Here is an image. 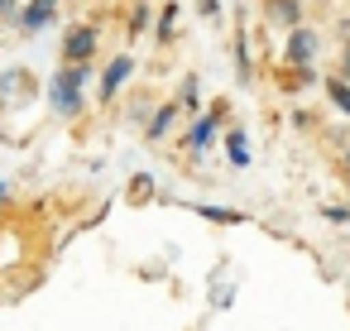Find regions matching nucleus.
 Returning <instances> with one entry per match:
<instances>
[{
	"mask_svg": "<svg viewBox=\"0 0 350 331\" xmlns=\"http://www.w3.org/2000/svg\"><path fill=\"white\" fill-rule=\"evenodd\" d=\"M82 87H87V68L82 63H68L53 82H49V101L58 116H77L82 111Z\"/></svg>",
	"mask_w": 350,
	"mask_h": 331,
	"instance_id": "nucleus-1",
	"label": "nucleus"
},
{
	"mask_svg": "<svg viewBox=\"0 0 350 331\" xmlns=\"http://www.w3.org/2000/svg\"><path fill=\"white\" fill-rule=\"evenodd\" d=\"M317 53H321V34H317V29H307V25L288 29V63H293V68H312Z\"/></svg>",
	"mask_w": 350,
	"mask_h": 331,
	"instance_id": "nucleus-2",
	"label": "nucleus"
},
{
	"mask_svg": "<svg viewBox=\"0 0 350 331\" xmlns=\"http://www.w3.org/2000/svg\"><path fill=\"white\" fill-rule=\"evenodd\" d=\"M96 53V29H87V25H77L68 39H63V58L68 63H87Z\"/></svg>",
	"mask_w": 350,
	"mask_h": 331,
	"instance_id": "nucleus-3",
	"label": "nucleus"
},
{
	"mask_svg": "<svg viewBox=\"0 0 350 331\" xmlns=\"http://www.w3.org/2000/svg\"><path fill=\"white\" fill-rule=\"evenodd\" d=\"M269 25H278V29H297L302 25V5L297 0H269Z\"/></svg>",
	"mask_w": 350,
	"mask_h": 331,
	"instance_id": "nucleus-4",
	"label": "nucleus"
},
{
	"mask_svg": "<svg viewBox=\"0 0 350 331\" xmlns=\"http://www.w3.org/2000/svg\"><path fill=\"white\" fill-rule=\"evenodd\" d=\"M130 68H135V63H130V58H116V63H111V68H106V77H101V101H111V96H116V92H120V82H125V77H130Z\"/></svg>",
	"mask_w": 350,
	"mask_h": 331,
	"instance_id": "nucleus-5",
	"label": "nucleus"
},
{
	"mask_svg": "<svg viewBox=\"0 0 350 331\" xmlns=\"http://www.w3.org/2000/svg\"><path fill=\"white\" fill-rule=\"evenodd\" d=\"M53 10H58V0H34V5L20 15V25H25V29H44V25L53 20Z\"/></svg>",
	"mask_w": 350,
	"mask_h": 331,
	"instance_id": "nucleus-6",
	"label": "nucleus"
},
{
	"mask_svg": "<svg viewBox=\"0 0 350 331\" xmlns=\"http://www.w3.org/2000/svg\"><path fill=\"white\" fill-rule=\"evenodd\" d=\"M326 92H331V101H336V106H340V111L350 116V82H340V77H331V82H326Z\"/></svg>",
	"mask_w": 350,
	"mask_h": 331,
	"instance_id": "nucleus-7",
	"label": "nucleus"
},
{
	"mask_svg": "<svg viewBox=\"0 0 350 331\" xmlns=\"http://www.w3.org/2000/svg\"><path fill=\"white\" fill-rule=\"evenodd\" d=\"M192 140H197V144H206V140H211V120H197V130H192Z\"/></svg>",
	"mask_w": 350,
	"mask_h": 331,
	"instance_id": "nucleus-8",
	"label": "nucleus"
},
{
	"mask_svg": "<svg viewBox=\"0 0 350 331\" xmlns=\"http://www.w3.org/2000/svg\"><path fill=\"white\" fill-rule=\"evenodd\" d=\"M0 15H5V20H10V15H20V0H0Z\"/></svg>",
	"mask_w": 350,
	"mask_h": 331,
	"instance_id": "nucleus-9",
	"label": "nucleus"
},
{
	"mask_svg": "<svg viewBox=\"0 0 350 331\" xmlns=\"http://www.w3.org/2000/svg\"><path fill=\"white\" fill-rule=\"evenodd\" d=\"M340 82H350V44H345V53H340Z\"/></svg>",
	"mask_w": 350,
	"mask_h": 331,
	"instance_id": "nucleus-10",
	"label": "nucleus"
},
{
	"mask_svg": "<svg viewBox=\"0 0 350 331\" xmlns=\"http://www.w3.org/2000/svg\"><path fill=\"white\" fill-rule=\"evenodd\" d=\"M345 173H350V154H345Z\"/></svg>",
	"mask_w": 350,
	"mask_h": 331,
	"instance_id": "nucleus-11",
	"label": "nucleus"
},
{
	"mask_svg": "<svg viewBox=\"0 0 350 331\" xmlns=\"http://www.w3.org/2000/svg\"><path fill=\"white\" fill-rule=\"evenodd\" d=\"M317 5H326V0H317Z\"/></svg>",
	"mask_w": 350,
	"mask_h": 331,
	"instance_id": "nucleus-12",
	"label": "nucleus"
}]
</instances>
